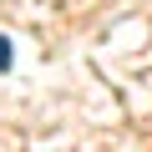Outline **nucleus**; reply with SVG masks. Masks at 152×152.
Here are the masks:
<instances>
[{
	"label": "nucleus",
	"instance_id": "nucleus-1",
	"mask_svg": "<svg viewBox=\"0 0 152 152\" xmlns=\"http://www.w3.org/2000/svg\"><path fill=\"white\" fill-rule=\"evenodd\" d=\"M0 71H10V41L0 36Z\"/></svg>",
	"mask_w": 152,
	"mask_h": 152
}]
</instances>
